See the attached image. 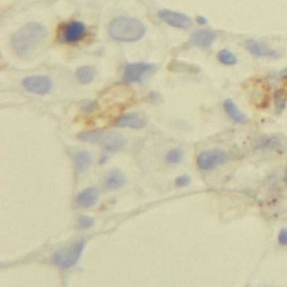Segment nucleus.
Masks as SVG:
<instances>
[{
	"label": "nucleus",
	"mask_w": 287,
	"mask_h": 287,
	"mask_svg": "<svg viewBox=\"0 0 287 287\" xmlns=\"http://www.w3.org/2000/svg\"><path fill=\"white\" fill-rule=\"evenodd\" d=\"M47 36V31L42 24L28 23L13 35L12 47L22 56L33 53L42 45Z\"/></svg>",
	"instance_id": "1"
},
{
	"label": "nucleus",
	"mask_w": 287,
	"mask_h": 287,
	"mask_svg": "<svg viewBox=\"0 0 287 287\" xmlns=\"http://www.w3.org/2000/svg\"><path fill=\"white\" fill-rule=\"evenodd\" d=\"M146 33V26L133 17L120 16L114 18L109 25V34L116 41L136 42L139 41Z\"/></svg>",
	"instance_id": "2"
},
{
	"label": "nucleus",
	"mask_w": 287,
	"mask_h": 287,
	"mask_svg": "<svg viewBox=\"0 0 287 287\" xmlns=\"http://www.w3.org/2000/svg\"><path fill=\"white\" fill-rule=\"evenodd\" d=\"M85 244H87V241L84 239H80L72 245L59 250L58 253L53 255L52 263L62 269L71 268L74 265H77L79 259L81 258Z\"/></svg>",
	"instance_id": "3"
},
{
	"label": "nucleus",
	"mask_w": 287,
	"mask_h": 287,
	"mask_svg": "<svg viewBox=\"0 0 287 287\" xmlns=\"http://www.w3.org/2000/svg\"><path fill=\"white\" fill-rule=\"evenodd\" d=\"M229 159L224 150L219 148L208 149L201 153L198 157V166L202 170H210L223 165Z\"/></svg>",
	"instance_id": "4"
},
{
	"label": "nucleus",
	"mask_w": 287,
	"mask_h": 287,
	"mask_svg": "<svg viewBox=\"0 0 287 287\" xmlns=\"http://www.w3.org/2000/svg\"><path fill=\"white\" fill-rule=\"evenodd\" d=\"M23 84L28 91L41 95L49 93L53 88L52 79L45 75H33V77L25 78Z\"/></svg>",
	"instance_id": "5"
},
{
	"label": "nucleus",
	"mask_w": 287,
	"mask_h": 287,
	"mask_svg": "<svg viewBox=\"0 0 287 287\" xmlns=\"http://www.w3.org/2000/svg\"><path fill=\"white\" fill-rule=\"evenodd\" d=\"M155 65L149 63H130L125 68L124 80L128 83L140 82L146 74L154 71Z\"/></svg>",
	"instance_id": "6"
},
{
	"label": "nucleus",
	"mask_w": 287,
	"mask_h": 287,
	"mask_svg": "<svg viewBox=\"0 0 287 287\" xmlns=\"http://www.w3.org/2000/svg\"><path fill=\"white\" fill-rule=\"evenodd\" d=\"M158 16L166 24H168L170 25V26L176 27V28L186 29V28L192 27V21H191V18L186 16V15L184 14L164 9V11L159 12Z\"/></svg>",
	"instance_id": "7"
},
{
	"label": "nucleus",
	"mask_w": 287,
	"mask_h": 287,
	"mask_svg": "<svg viewBox=\"0 0 287 287\" xmlns=\"http://www.w3.org/2000/svg\"><path fill=\"white\" fill-rule=\"evenodd\" d=\"M85 32H87V27L83 23L73 21L64 26L62 39L65 43H77L84 37Z\"/></svg>",
	"instance_id": "8"
},
{
	"label": "nucleus",
	"mask_w": 287,
	"mask_h": 287,
	"mask_svg": "<svg viewBox=\"0 0 287 287\" xmlns=\"http://www.w3.org/2000/svg\"><path fill=\"white\" fill-rule=\"evenodd\" d=\"M147 125V119L144 116L135 112L126 113L120 116L118 119H116L114 126L122 128H133V129H142Z\"/></svg>",
	"instance_id": "9"
},
{
	"label": "nucleus",
	"mask_w": 287,
	"mask_h": 287,
	"mask_svg": "<svg viewBox=\"0 0 287 287\" xmlns=\"http://www.w3.org/2000/svg\"><path fill=\"white\" fill-rule=\"evenodd\" d=\"M246 47L251 54L258 58L277 59L280 56V54L277 52L276 49L271 48L266 44L254 41V39H248V41L246 42Z\"/></svg>",
	"instance_id": "10"
},
{
	"label": "nucleus",
	"mask_w": 287,
	"mask_h": 287,
	"mask_svg": "<svg viewBox=\"0 0 287 287\" xmlns=\"http://www.w3.org/2000/svg\"><path fill=\"white\" fill-rule=\"evenodd\" d=\"M101 145L107 152H119V150H123L126 147L127 140L119 134L105 133L101 140Z\"/></svg>",
	"instance_id": "11"
},
{
	"label": "nucleus",
	"mask_w": 287,
	"mask_h": 287,
	"mask_svg": "<svg viewBox=\"0 0 287 287\" xmlns=\"http://www.w3.org/2000/svg\"><path fill=\"white\" fill-rule=\"evenodd\" d=\"M99 190L95 186L85 189L82 192H80L75 198V203L81 208H91L99 200Z\"/></svg>",
	"instance_id": "12"
},
{
	"label": "nucleus",
	"mask_w": 287,
	"mask_h": 287,
	"mask_svg": "<svg viewBox=\"0 0 287 287\" xmlns=\"http://www.w3.org/2000/svg\"><path fill=\"white\" fill-rule=\"evenodd\" d=\"M126 184V176L123 172H120L119 169H112L111 172H109L108 175L105 176L103 188L105 190L113 191L122 189Z\"/></svg>",
	"instance_id": "13"
},
{
	"label": "nucleus",
	"mask_w": 287,
	"mask_h": 287,
	"mask_svg": "<svg viewBox=\"0 0 287 287\" xmlns=\"http://www.w3.org/2000/svg\"><path fill=\"white\" fill-rule=\"evenodd\" d=\"M223 108L226 114L229 116L230 119H233L237 124H246L248 122V117L241 110L237 107V104L233 101V100H225L223 103Z\"/></svg>",
	"instance_id": "14"
},
{
	"label": "nucleus",
	"mask_w": 287,
	"mask_h": 287,
	"mask_svg": "<svg viewBox=\"0 0 287 287\" xmlns=\"http://www.w3.org/2000/svg\"><path fill=\"white\" fill-rule=\"evenodd\" d=\"M216 35L210 31H199L193 34L192 39L190 41L191 45H198L201 47H210L215 41Z\"/></svg>",
	"instance_id": "15"
},
{
	"label": "nucleus",
	"mask_w": 287,
	"mask_h": 287,
	"mask_svg": "<svg viewBox=\"0 0 287 287\" xmlns=\"http://www.w3.org/2000/svg\"><path fill=\"white\" fill-rule=\"evenodd\" d=\"M73 160H74L75 170H77L78 173H81L83 170L87 169L90 164H91L92 157L87 150H81V152H78L74 155Z\"/></svg>",
	"instance_id": "16"
},
{
	"label": "nucleus",
	"mask_w": 287,
	"mask_h": 287,
	"mask_svg": "<svg viewBox=\"0 0 287 287\" xmlns=\"http://www.w3.org/2000/svg\"><path fill=\"white\" fill-rule=\"evenodd\" d=\"M75 75H77L78 81L87 84V83L93 81L95 75H97V71H95V69L93 67H90V65H84V67H81L77 70V73H75Z\"/></svg>",
	"instance_id": "17"
},
{
	"label": "nucleus",
	"mask_w": 287,
	"mask_h": 287,
	"mask_svg": "<svg viewBox=\"0 0 287 287\" xmlns=\"http://www.w3.org/2000/svg\"><path fill=\"white\" fill-rule=\"evenodd\" d=\"M105 133L100 132V130H90V132H83L78 135V138L83 140V142L89 143H101Z\"/></svg>",
	"instance_id": "18"
},
{
	"label": "nucleus",
	"mask_w": 287,
	"mask_h": 287,
	"mask_svg": "<svg viewBox=\"0 0 287 287\" xmlns=\"http://www.w3.org/2000/svg\"><path fill=\"white\" fill-rule=\"evenodd\" d=\"M274 103H275V110L277 113L280 114L284 111L286 103H287V99L285 97V94L283 93V91H280V90L276 91L275 97H274Z\"/></svg>",
	"instance_id": "19"
},
{
	"label": "nucleus",
	"mask_w": 287,
	"mask_h": 287,
	"mask_svg": "<svg viewBox=\"0 0 287 287\" xmlns=\"http://www.w3.org/2000/svg\"><path fill=\"white\" fill-rule=\"evenodd\" d=\"M218 60L224 65H235L237 63V58L234 53L228 49H222L218 53Z\"/></svg>",
	"instance_id": "20"
},
{
	"label": "nucleus",
	"mask_w": 287,
	"mask_h": 287,
	"mask_svg": "<svg viewBox=\"0 0 287 287\" xmlns=\"http://www.w3.org/2000/svg\"><path fill=\"white\" fill-rule=\"evenodd\" d=\"M280 146V142L278 140V138L276 137H267V138H263L258 143V147L259 148H278Z\"/></svg>",
	"instance_id": "21"
},
{
	"label": "nucleus",
	"mask_w": 287,
	"mask_h": 287,
	"mask_svg": "<svg viewBox=\"0 0 287 287\" xmlns=\"http://www.w3.org/2000/svg\"><path fill=\"white\" fill-rule=\"evenodd\" d=\"M182 158H183V152L179 148L169 150V152L166 154V160L173 164L180 163L181 160H182Z\"/></svg>",
	"instance_id": "22"
},
{
	"label": "nucleus",
	"mask_w": 287,
	"mask_h": 287,
	"mask_svg": "<svg viewBox=\"0 0 287 287\" xmlns=\"http://www.w3.org/2000/svg\"><path fill=\"white\" fill-rule=\"evenodd\" d=\"M78 223L82 229H89L94 225V220L91 218V216L80 215L78 219Z\"/></svg>",
	"instance_id": "23"
},
{
	"label": "nucleus",
	"mask_w": 287,
	"mask_h": 287,
	"mask_svg": "<svg viewBox=\"0 0 287 287\" xmlns=\"http://www.w3.org/2000/svg\"><path fill=\"white\" fill-rule=\"evenodd\" d=\"M191 182V179L189 175H182V176H179L178 179L175 181V184L176 186H180V188H182V186H186L189 185Z\"/></svg>",
	"instance_id": "24"
},
{
	"label": "nucleus",
	"mask_w": 287,
	"mask_h": 287,
	"mask_svg": "<svg viewBox=\"0 0 287 287\" xmlns=\"http://www.w3.org/2000/svg\"><path fill=\"white\" fill-rule=\"evenodd\" d=\"M278 243L281 246H287V228H283L278 234Z\"/></svg>",
	"instance_id": "25"
},
{
	"label": "nucleus",
	"mask_w": 287,
	"mask_h": 287,
	"mask_svg": "<svg viewBox=\"0 0 287 287\" xmlns=\"http://www.w3.org/2000/svg\"><path fill=\"white\" fill-rule=\"evenodd\" d=\"M280 77H281V78H284V79H287V68H286V69H284L283 71H281V73H280Z\"/></svg>",
	"instance_id": "26"
},
{
	"label": "nucleus",
	"mask_w": 287,
	"mask_h": 287,
	"mask_svg": "<svg viewBox=\"0 0 287 287\" xmlns=\"http://www.w3.org/2000/svg\"><path fill=\"white\" fill-rule=\"evenodd\" d=\"M198 21H199V23H201V24H206V19H203V17H199Z\"/></svg>",
	"instance_id": "27"
},
{
	"label": "nucleus",
	"mask_w": 287,
	"mask_h": 287,
	"mask_svg": "<svg viewBox=\"0 0 287 287\" xmlns=\"http://www.w3.org/2000/svg\"><path fill=\"white\" fill-rule=\"evenodd\" d=\"M285 181L287 182V170H286V174H285Z\"/></svg>",
	"instance_id": "28"
}]
</instances>
